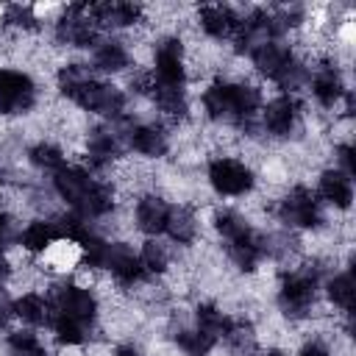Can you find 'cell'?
<instances>
[{"instance_id":"6da1fadb","label":"cell","mask_w":356,"mask_h":356,"mask_svg":"<svg viewBox=\"0 0 356 356\" xmlns=\"http://www.w3.org/2000/svg\"><path fill=\"white\" fill-rule=\"evenodd\" d=\"M47 300L53 306V314H61V317H70V320H78L86 325H95V320H97L100 300H97L95 289H89L83 284L58 281V284H53Z\"/></svg>"},{"instance_id":"7a4b0ae2","label":"cell","mask_w":356,"mask_h":356,"mask_svg":"<svg viewBox=\"0 0 356 356\" xmlns=\"http://www.w3.org/2000/svg\"><path fill=\"white\" fill-rule=\"evenodd\" d=\"M275 214L278 220L286 225V228H303V231H317L323 225V203L317 200V195L298 184L292 186L275 206Z\"/></svg>"},{"instance_id":"3957f363","label":"cell","mask_w":356,"mask_h":356,"mask_svg":"<svg viewBox=\"0 0 356 356\" xmlns=\"http://www.w3.org/2000/svg\"><path fill=\"white\" fill-rule=\"evenodd\" d=\"M209 186L217 195L225 197H242L248 192H253L256 186V175L250 170V164L231 159V156H220L209 164Z\"/></svg>"},{"instance_id":"277c9868","label":"cell","mask_w":356,"mask_h":356,"mask_svg":"<svg viewBox=\"0 0 356 356\" xmlns=\"http://www.w3.org/2000/svg\"><path fill=\"white\" fill-rule=\"evenodd\" d=\"M72 103H78L83 111L100 114L103 120L114 122V120H122V111H125V106H128V97H125V92H122L120 86L103 83V81L92 78V81L78 92V97H75Z\"/></svg>"},{"instance_id":"5b68a950","label":"cell","mask_w":356,"mask_h":356,"mask_svg":"<svg viewBox=\"0 0 356 356\" xmlns=\"http://www.w3.org/2000/svg\"><path fill=\"white\" fill-rule=\"evenodd\" d=\"M39 89L28 72L0 70V114H25L36 106Z\"/></svg>"},{"instance_id":"8992f818","label":"cell","mask_w":356,"mask_h":356,"mask_svg":"<svg viewBox=\"0 0 356 356\" xmlns=\"http://www.w3.org/2000/svg\"><path fill=\"white\" fill-rule=\"evenodd\" d=\"M95 184H97V178H92L89 170H83V167H70V164H67L64 170H58V172L53 175V192H56L58 200H64L75 214H78V211L83 209V203L89 200Z\"/></svg>"},{"instance_id":"52a82bcc","label":"cell","mask_w":356,"mask_h":356,"mask_svg":"<svg viewBox=\"0 0 356 356\" xmlns=\"http://www.w3.org/2000/svg\"><path fill=\"white\" fill-rule=\"evenodd\" d=\"M298 128V100L289 95H278L261 106V131L278 139L292 136Z\"/></svg>"},{"instance_id":"ba28073f","label":"cell","mask_w":356,"mask_h":356,"mask_svg":"<svg viewBox=\"0 0 356 356\" xmlns=\"http://www.w3.org/2000/svg\"><path fill=\"white\" fill-rule=\"evenodd\" d=\"M167 214H170V206L161 195L156 192H145L136 197V206H134V225L145 234V236H159L164 234V225H167Z\"/></svg>"},{"instance_id":"9c48e42d","label":"cell","mask_w":356,"mask_h":356,"mask_svg":"<svg viewBox=\"0 0 356 356\" xmlns=\"http://www.w3.org/2000/svg\"><path fill=\"white\" fill-rule=\"evenodd\" d=\"M128 147H134L139 156L161 159L170 150V134L156 122H131Z\"/></svg>"},{"instance_id":"30bf717a","label":"cell","mask_w":356,"mask_h":356,"mask_svg":"<svg viewBox=\"0 0 356 356\" xmlns=\"http://www.w3.org/2000/svg\"><path fill=\"white\" fill-rule=\"evenodd\" d=\"M292 47L284 42V39H267L264 44H259L256 50H250V64L259 75H267V78H278L284 72V67L292 61Z\"/></svg>"},{"instance_id":"8fae6325","label":"cell","mask_w":356,"mask_h":356,"mask_svg":"<svg viewBox=\"0 0 356 356\" xmlns=\"http://www.w3.org/2000/svg\"><path fill=\"white\" fill-rule=\"evenodd\" d=\"M317 200L325 203V206H334V211H348L350 209V200H353V186H350V178L342 175L339 170L328 167L320 172L317 178Z\"/></svg>"},{"instance_id":"7c38bea8","label":"cell","mask_w":356,"mask_h":356,"mask_svg":"<svg viewBox=\"0 0 356 356\" xmlns=\"http://www.w3.org/2000/svg\"><path fill=\"white\" fill-rule=\"evenodd\" d=\"M197 28L211 39H231L239 28V14L231 6H203L197 11Z\"/></svg>"},{"instance_id":"4fadbf2b","label":"cell","mask_w":356,"mask_h":356,"mask_svg":"<svg viewBox=\"0 0 356 356\" xmlns=\"http://www.w3.org/2000/svg\"><path fill=\"white\" fill-rule=\"evenodd\" d=\"M92 64L106 75H120L131 67V53L120 39H100L92 47Z\"/></svg>"},{"instance_id":"5bb4252c","label":"cell","mask_w":356,"mask_h":356,"mask_svg":"<svg viewBox=\"0 0 356 356\" xmlns=\"http://www.w3.org/2000/svg\"><path fill=\"white\" fill-rule=\"evenodd\" d=\"M14 317L22 320L25 325L36 328V325H50L53 320V306L44 295L39 292H25L22 298L14 300Z\"/></svg>"},{"instance_id":"9a60e30c","label":"cell","mask_w":356,"mask_h":356,"mask_svg":"<svg viewBox=\"0 0 356 356\" xmlns=\"http://www.w3.org/2000/svg\"><path fill=\"white\" fill-rule=\"evenodd\" d=\"M164 234L175 245H192L195 236H197V214L189 206H170Z\"/></svg>"},{"instance_id":"2e32d148","label":"cell","mask_w":356,"mask_h":356,"mask_svg":"<svg viewBox=\"0 0 356 356\" xmlns=\"http://www.w3.org/2000/svg\"><path fill=\"white\" fill-rule=\"evenodd\" d=\"M231 323H234V320H231L217 303H200V306L192 312V325H195L197 331H203L206 337H211L214 342H217V339H225Z\"/></svg>"},{"instance_id":"e0dca14e","label":"cell","mask_w":356,"mask_h":356,"mask_svg":"<svg viewBox=\"0 0 356 356\" xmlns=\"http://www.w3.org/2000/svg\"><path fill=\"white\" fill-rule=\"evenodd\" d=\"M214 231L228 245H236V242H245V239L253 236V228H250L248 217L236 209H217L214 211Z\"/></svg>"},{"instance_id":"ac0fdd59","label":"cell","mask_w":356,"mask_h":356,"mask_svg":"<svg viewBox=\"0 0 356 356\" xmlns=\"http://www.w3.org/2000/svg\"><path fill=\"white\" fill-rule=\"evenodd\" d=\"M58 239V234H56V225H53V220H33V222H28L22 231H19V245H22V250L25 253H33V256H42L53 242Z\"/></svg>"},{"instance_id":"d6986e66","label":"cell","mask_w":356,"mask_h":356,"mask_svg":"<svg viewBox=\"0 0 356 356\" xmlns=\"http://www.w3.org/2000/svg\"><path fill=\"white\" fill-rule=\"evenodd\" d=\"M170 261H172V253H170V245L159 242L156 236H150L142 250H139V267H142V275L147 278H156V275H164L170 270Z\"/></svg>"},{"instance_id":"ffe728a7","label":"cell","mask_w":356,"mask_h":356,"mask_svg":"<svg viewBox=\"0 0 356 356\" xmlns=\"http://www.w3.org/2000/svg\"><path fill=\"white\" fill-rule=\"evenodd\" d=\"M44 264L50 270H58V273H67L72 267H81V245L70 242V239H56L44 253H42Z\"/></svg>"},{"instance_id":"44dd1931","label":"cell","mask_w":356,"mask_h":356,"mask_svg":"<svg viewBox=\"0 0 356 356\" xmlns=\"http://www.w3.org/2000/svg\"><path fill=\"white\" fill-rule=\"evenodd\" d=\"M325 298H328V303L334 309L350 314L353 312V275L348 270L328 275V281H325Z\"/></svg>"},{"instance_id":"7402d4cb","label":"cell","mask_w":356,"mask_h":356,"mask_svg":"<svg viewBox=\"0 0 356 356\" xmlns=\"http://www.w3.org/2000/svg\"><path fill=\"white\" fill-rule=\"evenodd\" d=\"M50 328H53L56 342L64 345V348H78V345H83V342L89 339V334H92V325L78 323V320H70V317H61V314H53Z\"/></svg>"},{"instance_id":"603a6c76","label":"cell","mask_w":356,"mask_h":356,"mask_svg":"<svg viewBox=\"0 0 356 356\" xmlns=\"http://www.w3.org/2000/svg\"><path fill=\"white\" fill-rule=\"evenodd\" d=\"M28 161H31V167H36L42 172H53V175L67 167V156L56 142H36L28 150Z\"/></svg>"},{"instance_id":"cb8c5ba5","label":"cell","mask_w":356,"mask_h":356,"mask_svg":"<svg viewBox=\"0 0 356 356\" xmlns=\"http://www.w3.org/2000/svg\"><path fill=\"white\" fill-rule=\"evenodd\" d=\"M6 350H8V356H50L47 348L42 345V339L36 337V331H31V328L11 331L6 337Z\"/></svg>"},{"instance_id":"d4e9b609","label":"cell","mask_w":356,"mask_h":356,"mask_svg":"<svg viewBox=\"0 0 356 356\" xmlns=\"http://www.w3.org/2000/svg\"><path fill=\"white\" fill-rule=\"evenodd\" d=\"M172 337H175V345H178V350H181L184 356H209V353L214 350V345H217L211 337H206V334L197 331L195 325L175 331Z\"/></svg>"},{"instance_id":"484cf974","label":"cell","mask_w":356,"mask_h":356,"mask_svg":"<svg viewBox=\"0 0 356 356\" xmlns=\"http://www.w3.org/2000/svg\"><path fill=\"white\" fill-rule=\"evenodd\" d=\"M334 170L353 178V145H334Z\"/></svg>"},{"instance_id":"4316f807","label":"cell","mask_w":356,"mask_h":356,"mask_svg":"<svg viewBox=\"0 0 356 356\" xmlns=\"http://www.w3.org/2000/svg\"><path fill=\"white\" fill-rule=\"evenodd\" d=\"M14 320V300L8 298V292L0 286V328H6Z\"/></svg>"},{"instance_id":"83f0119b","label":"cell","mask_w":356,"mask_h":356,"mask_svg":"<svg viewBox=\"0 0 356 356\" xmlns=\"http://www.w3.org/2000/svg\"><path fill=\"white\" fill-rule=\"evenodd\" d=\"M298 356H331V353H328V348H325L323 342L312 339V342H306V345L300 348V353H298Z\"/></svg>"},{"instance_id":"f1b7e54d","label":"cell","mask_w":356,"mask_h":356,"mask_svg":"<svg viewBox=\"0 0 356 356\" xmlns=\"http://www.w3.org/2000/svg\"><path fill=\"white\" fill-rule=\"evenodd\" d=\"M14 275V267H11V259L6 256V250H0V286Z\"/></svg>"},{"instance_id":"f546056e","label":"cell","mask_w":356,"mask_h":356,"mask_svg":"<svg viewBox=\"0 0 356 356\" xmlns=\"http://www.w3.org/2000/svg\"><path fill=\"white\" fill-rule=\"evenodd\" d=\"M111 356H142V350L134 348V345H117V348L111 350Z\"/></svg>"}]
</instances>
